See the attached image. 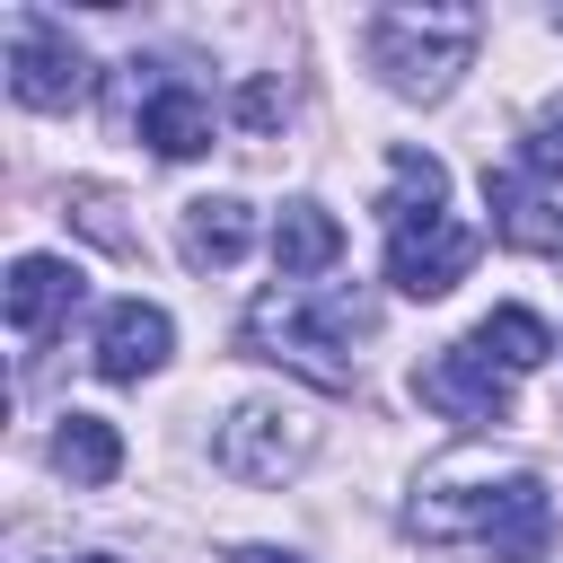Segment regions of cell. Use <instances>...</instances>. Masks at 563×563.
<instances>
[{"mask_svg":"<svg viewBox=\"0 0 563 563\" xmlns=\"http://www.w3.org/2000/svg\"><path fill=\"white\" fill-rule=\"evenodd\" d=\"M273 264H282V282H317V273H334L343 264V220L325 211V202H282L273 211Z\"/></svg>","mask_w":563,"mask_h":563,"instance_id":"13","label":"cell"},{"mask_svg":"<svg viewBox=\"0 0 563 563\" xmlns=\"http://www.w3.org/2000/svg\"><path fill=\"white\" fill-rule=\"evenodd\" d=\"M229 563H299V554H290V545H238Z\"/></svg>","mask_w":563,"mask_h":563,"instance_id":"20","label":"cell"},{"mask_svg":"<svg viewBox=\"0 0 563 563\" xmlns=\"http://www.w3.org/2000/svg\"><path fill=\"white\" fill-rule=\"evenodd\" d=\"M413 396L440 413V422H466V431H501L510 422V369L466 334V343H440L422 369H413Z\"/></svg>","mask_w":563,"mask_h":563,"instance_id":"6","label":"cell"},{"mask_svg":"<svg viewBox=\"0 0 563 563\" xmlns=\"http://www.w3.org/2000/svg\"><path fill=\"white\" fill-rule=\"evenodd\" d=\"M554 264H563V229H554Z\"/></svg>","mask_w":563,"mask_h":563,"instance_id":"21","label":"cell"},{"mask_svg":"<svg viewBox=\"0 0 563 563\" xmlns=\"http://www.w3.org/2000/svg\"><path fill=\"white\" fill-rule=\"evenodd\" d=\"M475 343H484V352H493V361H501V369H510V378H519V369H537V361H554V352H563V343H554V325H545V317H537V308H493V317H484V325H475Z\"/></svg>","mask_w":563,"mask_h":563,"instance_id":"16","label":"cell"},{"mask_svg":"<svg viewBox=\"0 0 563 563\" xmlns=\"http://www.w3.org/2000/svg\"><path fill=\"white\" fill-rule=\"evenodd\" d=\"M475 44H484V18L475 9H457V0H405V9H378L369 18V70L396 88V97H449L457 88V70L475 62Z\"/></svg>","mask_w":563,"mask_h":563,"instance_id":"3","label":"cell"},{"mask_svg":"<svg viewBox=\"0 0 563 563\" xmlns=\"http://www.w3.org/2000/svg\"><path fill=\"white\" fill-rule=\"evenodd\" d=\"M484 202H493V238H501V246H545V255H554L563 202H554L528 167H484Z\"/></svg>","mask_w":563,"mask_h":563,"instance_id":"11","label":"cell"},{"mask_svg":"<svg viewBox=\"0 0 563 563\" xmlns=\"http://www.w3.org/2000/svg\"><path fill=\"white\" fill-rule=\"evenodd\" d=\"M53 466H62L70 484H114V475H123V431H114L106 413H62Z\"/></svg>","mask_w":563,"mask_h":563,"instance_id":"15","label":"cell"},{"mask_svg":"<svg viewBox=\"0 0 563 563\" xmlns=\"http://www.w3.org/2000/svg\"><path fill=\"white\" fill-rule=\"evenodd\" d=\"M62 211H70V220H79V229H88V238H97L106 255H141V238H132V229L114 220L123 202H114L106 185H70V202H62Z\"/></svg>","mask_w":563,"mask_h":563,"instance_id":"17","label":"cell"},{"mask_svg":"<svg viewBox=\"0 0 563 563\" xmlns=\"http://www.w3.org/2000/svg\"><path fill=\"white\" fill-rule=\"evenodd\" d=\"M519 167H528L537 185L563 176V97H545V106L528 114V132H519Z\"/></svg>","mask_w":563,"mask_h":563,"instance_id":"18","label":"cell"},{"mask_svg":"<svg viewBox=\"0 0 563 563\" xmlns=\"http://www.w3.org/2000/svg\"><path fill=\"white\" fill-rule=\"evenodd\" d=\"M79 563H114V554H79Z\"/></svg>","mask_w":563,"mask_h":563,"instance_id":"22","label":"cell"},{"mask_svg":"<svg viewBox=\"0 0 563 563\" xmlns=\"http://www.w3.org/2000/svg\"><path fill=\"white\" fill-rule=\"evenodd\" d=\"M123 70H132V79H123V114H132V132H141L158 158H202L211 132H220L211 97H202L185 70H158V62H123Z\"/></svg>","mask_w":563,"mask_h":563,"instance_id":"4","label":"cell"},{"mask_svg":"<svg viewBox=\"0 0 563 563\" xmlns=\"http://www.w3.org/2000/svg\"><path fill=\"white\" fill-rule=\"evenodd\" d=\"M176 246H185V264H194V273H229V264L255 246V211H246L238 194H202V202H185Z\"/></svg>","mask_w":563,"mask_h":563,"instance_id":"12","label":"cell"},{"mask_svg":"<svg viewBox=\"0 0 563 563\" xmlns=\"http://www.w3.org/2000/svg\"><path fill=\"white\" fill-rule=\"evenodd\" d=\"M378 211H387V229H422V220H440V211H449V167H440L431 150H396V158H387V194H378Z\"/></svg>","mask_w":563,"mask_h":563,"instance_id":"14","label":"cell"},{"mask_svg":"<svg viewBox=\"0 0 563 563\" xmlns=\"http://www.w3.org/2000/svg\"><path fill=\"white\" fill-rule=\"evenodd\" d=\"M361 325H369V317H361L352 299L308 290V282H282V290H264V299L238 317V343H246V361H273V369L343 396V387H352V334H361Z\"/></svg>","mask_w":563,"mask_h":563,"instance_id":"2","label":"cell"},{"mask_svg":"<svg viewBox=\"0 0 563 563\" xmlns=\"http://www.w3.org/2000/svg\"><path fill=\"white\" fill-rule=\"evenodd\" d=\"M282 114H290V97H282L273 79H246V88H238V123H246V132H273Z\"/></svg>","mask_w":563,"mask_h":563,"instance_id":"19","label":"cell"},{"mask_svg":"<svg viewBox=\"0 0 563 563\" xmlns=\"http://www.w3.org/2000/svg\"><path fill=\"white\" fill-rule=\"evenodd\" d=\"M405 528L431 537V545L466 537V545H484L493 563H545L554 493H545L528 466H510V475H493V466H431V475L413 484V501H405Z\"/></svg>","mask_w":563,"mask_h":563,"instance_id":"1","label":"cell"},{"mask_svg":"<svg viewBox=\"0 0 563 563\" xmlns=\"http://www.w3.org/2000/svg\"><path fill=\"white\" fill-rule=\"evenodd\" d=\"M9 97L35 106V114H62L88 97V53L70 44V26H53L44 9H18L9 18Z\"/></svg>","mask_w":563,"mask_h":563,"instance_id":"7","label":"cell"},{"mask_svg":"<svg viewBox=\"0 0 563 563\" xmlns=\"http://www.w3.org/2000/svg\"><path fill=\"white\" fill-rule=\"evenodd\" d=\"M475 255H484V238L466 229V220H422V229H387V282L405 290V299H449L466 273H475Z\"/></svg>","mask_w":563,"mask_h":563,"instance_id":"8","label":"cell"},{"mask_svg":"<svg viewBox=\"0 0 563 563\" xmlns=\"http://www.w3.org/2000/svg\"><path fill=\"white\" fill-rule=\"evenodd\" d=\"M308 449H317V422L290 405H229V422L211 431V466L238 484H282L308 466Z\"/></svg>","mask_w":563,"mask_h":563,"instance_id":"5","label":"cell"},{"mask_svg":"<svg viewBox=\"0 0 563 563\" xmlns=\"http://www.w3.org/2000/svg\"><path fill=\"white\" fill-rule=\"evenodd\" d=\"M0 308H9V334H26V343L53 334V325L79 308V264H62V255H18Z\"/></svg>","mask_w":563,"mask_h":563,"instance_id":"10","label":"cell"},{"mask_svg":"<svg viewBox=\"0 0 563 563\" xmlns=\"http://www.w3.org/2000/svg\"><path fill=\"white\" fill-rule=\"evenodd\" d=\"M167 352H176V325H167L158 299H114V308L97 317V378L132 387V378L167 369Z\"/></svg>","mask_w":563,"mask_h":563,"instance_id":"9","label":"cell"}]
</instances>
